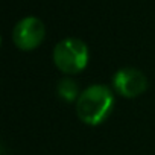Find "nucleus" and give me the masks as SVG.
Here are the masks:
<instances>
[{"label":"nucleus","instance_id":"obj_1","mask_svg":"<svg viewBox=\"0 0 155 155\" xmlns=\"http://www.w3.org/2000/svg\"><path fill=\"white\" fill-rule=\"evenodd\" d=\"M116 107V93L107 84H91L81 91L74 104L76 116L88 126L102 125Z\"/></svg>","mask_w":155,"mask_h":155},{"label":"nucleus","instance_id":"obj_3","mask_svg":"<svg viewBox=\"0 0 155 155\" xmlns=\"http://www.w3.org/2000/svg\"><path fill=\"white\" fill-rule=\"evenodd\" d=\"M149 87L146 74L135 67H122L119 68L111 79V88L117 96L123 99H135L141 96Z\"/></svg>","mask_w":155,"mask_h":155},{"label":"nucleus","instance_id":"obj_4","mask_svg":"<svg viewBox=\"0 0 155 155\" xmlns=\"http://www.w3.org/2000/svg\"><path fill=\"white\" fill-rule=\"evenodd\" d=\"M46 38L44 23L34 15H28L17 21L12 29V41L17 49L23 52H32L38 49Z\"/></svg>","mask_w":155,"mask_h":155},{"label":"nucleus","instance_id":"obj_6","mask_svg":"<svg viewBox=\"0 0 155 155\" xmlns=\"http://www.w3.org/2000/svg\"><path fill=\"white\" fill-rule=\"evenodd\" d=\"M2 155H6V153H5V149H2Z\"/></svg>","mask_w":155,"mask_h":155},{"label":"nucleus","instance_id":"obj_5","mask_svg":"<svg viewBox=\"0 0 155 155\" xmlns=\"http://www.w3.org/2000/svg\"><path fill=\"white\" fill-rule=\"evenodd\" d=\"M56 96L64 104H76L81 96L79 85L71 76H64L56 82Z\"/></svg>","mask_w":155,"mask_h":155},{"label":"nucleus","instance_id":"obj_2","mask_svg":"<svg viewBox=\"0 0 155 155\" xmlns=\"http://www.w3.org/2000/svg\"><path fill=\"white\" fill-rule=\"evenodd\" d=\"M52 59L62 74L74 76L87 68L90 62V49L81 38L67 37L55 44Z\"/></svg>","mask_w":155,"mask_h":155}]
</instances>
